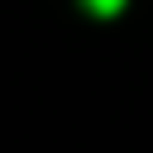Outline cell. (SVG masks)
I'll return each instance as SVG.
<instances>
[{
  "label": "cell",
  "mask_w": 153,
  "mask_h": 153,
  "mask_svg": "<svg viewBox=\"0 0 153 153\" xmlns=\"http://www.w3.org/2000/svg\"><path fill=\"white\" fill-rule=\"evenodd\" d=\"M81 5H86L91 14H120V10H124V0H81Z\"/></svg>",
  "instance_id": "6da1fadb"
}]
</instances>
